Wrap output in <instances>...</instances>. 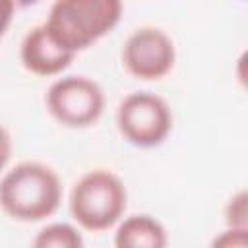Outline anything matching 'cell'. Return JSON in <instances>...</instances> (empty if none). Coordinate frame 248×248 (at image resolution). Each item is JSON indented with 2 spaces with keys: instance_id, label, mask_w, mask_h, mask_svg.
Listing matches in <instances>:
<instances>
[{
  "instance_id": "7c38bea8",
  "label": "cell",
  "mask_w": 248,
  "mask_h": 248,
  "mask_svg": "<svg viewBox=\"0 0 248 248\" xmlns=\"http://www.w3.org/2000/svg\"><path fill=\"white\" fill-rule=\"evenodd\" d=\"M12 151H14L12 136H10V132L6 130V126H4V124H0V170H4V169H6V165L10 163Z\"/></svg>"
},
{
  "instance_id": "30bf717a",
  "label": "cell",
  "mask_w": 248,
  "mask_h": 248,
  "mask_svg": "<svg viewBox=\"0 0 248 248\" xmlns=\"http://www.w3.org/2000/svg\"><path fill=\"white\" fill-rule=\"evenodd\" d=\"M225 223L229 229H248V194L238 190L225 205Z\"/></svg>"
},
{
  "instance_id": "52a82bcc",
  "label": "cell",
  "mask_w": 248,
  "mask_h": 248,
  "mask_svg": "<svg viewBox=\"0 0 248 248\" xmlns=\"http://www.w3.org/2000/svg\"><path fill=\"white\" fill-rule=\"evenodd\" d=\"M74 58H76V54L64 50L62 46H58L52 41V37L46 33L43 23L31 27L19 45L21 66L27 72L41 76V78H50V76L62 74L72 64Z\"/></svg>"
},
{
  "instance_id": "277c9868",
  "label": "cell",
  "mask_w": 248,
  "mask_h": 248,
  "mask_svg": "<svg viewBox=\"0 0 248 248\" xmlns=\"http://www.w3.org/2000/svg\"><path fill=\"white\" fill-rule=\"evenodd\" d=\"M116 126L130 145L151 149L169 138L172 130V110L157 93L132 91L116 108Z\"/></svg>"
},
{
  "instance_id": "3957f363",
  "label": "cell",
  "mask_w": 248,
  "mask_h": 248,
  "mask_svg": "<svg viewBox=\"0 0 248 248\" xmlns=\"http://www.w3.org/2000/svg\"><path fill=\"white\" fill-rule=\"evenodd\" d=\"M72 219L85 231L103 232L118 225L128 207V190L122 178L108 169L81 174L70 192Z\"/></svg>"
},
{
  "instance_id": "5b68a950",
  "label": "cell",
  "mask_w": 248,
  "mask_h": 248,
  "mask_svg": "<svg viewBox=\"0 0 248 248\" xmlns=\"http://www.w3.org/2000/svg\"><path fill=\"white\" fill-rule=\"evenodd\" d=\"M105 93L101 85L81 74L54 79L45 95L48 114L66 128L93 126L105 112Z\"/></svg>"
},
{
  "instance_id": "4fadbf2b",
  "label": "cell",
  "mask_w": 248,
  "mask_h": 248,
  "mask_svg": "<svg viewBox=\"0 0 248 248\" xmlns=\"http://www.w3.org/2000/svg\"><path fill=\"white\" fill-rule=\"evenodd\" d=\"M14 10H16V4L12 0H0V39L6 35L14 19Z\"/></svg>"
},
{
  "instance_id": "7a4b0ae2",
  "label": "cell",
  "mask_w": 248,
  "mask_h": 248,
  "mask_svg": "<svg viewBox=\"0 0 248 248\" xmlns=\"http://www.w3.org/2000/svg\"><path fill=\"white\" fill-rule=\"evenodd\" d=\"M120 16L118 0H56L43 25L58 46L78 54L108 35Z\"/></svg>"
},
{
  "instance_id": "8fae6325",
  "label": "cell",
  "mask_w": 248,
  "mask_h": 248,
  "mask_svg": "<svg viewBox=\"0 0 248 248\" xmlns=\"http://www.w3.org/2000/svg\"><path fill=\"white\" fill-rule=\"evenodd\" d=\"M209 248H248V229H225L213 236Z\"/></svg>"
},
{
  "instance_id": "9c48e42d",
  "label": "cell",
  "mask_w": 248,
  "mask_h": 248,
  "mask_svg": "<svg viewBox=\"0 0 248 248\" xmlns=\"http://www.w3.org/2000/svg\"><path fill=\"white\" fill-rule=\"evenodd\" d=\"M31 248H85V244L78 227L72 223L56 221L48 223L35 234Z\"/></svg>"
},
{
  "instance_id": "6da1fadb",
  "label": "cell",
  "mask_w": 248,
  "mask_h": 248,
  "mask_svg": "<svg viewBox=\"0 0 248 248\" xmlns=\"http://www.w3.org/2000/svg\"><path fill=\"white\" fill-rule=\"evenodd\" d=\"M60 202V176L45 163L21 161L0 178V209L14 221H45L56 213Z\"/></svg>"
},
{
  "instance_id": "8992f818",
  "label": "cell",
  "mask_w": 248,
  "mask_h": 248,
  "mask_svg": "<svg viewBox=\"0 0 248 248\" xmlns=\"http://www.w3.org/2000/svg\"><path fill=\"white\" fill-rule=\"evenodd\" d=\"M174 43L169 33L159 27H138L122 45V64L136 79L157 81L174 68Z\"/></svg>"
},
{
  "instance_id": "ba28073f",
  "label": "cell",
  "mask_w": 248,
  "mask_h": 248,
  "mask_svg": "<svg viewBox=\"0 0 248 248\" xmlns=\"http://www.w3.org/2000/svg\"><path fill=\"white\" fill-rule=\"evenodd\" d=\"M112 242L114 248H167L169 234L157 217L134 213L120 219Z\"/></svg>"
}]
</instances>
